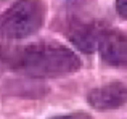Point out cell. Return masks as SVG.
<instances>
[{
    "label": "cell",
    "mask_w": 127,
    "mask_h": 119,
    "mask_svg": "<svg viewBox=\"0 0 127 119\" xmlns=\"http://www.w3.org/2000/svg\"><path fill=\"white\" fill-rule=\"evenodd\" d=\"M11 64L32 77H60L76 72L81 60L72 50L56 44H37L18 50L11 57Z\"/></svg>",
    "instance_id": "cell-1"
},
{
    "label": "cell",
    "mask_w": 127,
    "mask_h": 119,
    "mask_svg": "<svg viewBox=\"0 0 127 119\" xmlns=\"http://www.w3.org/2000/svg\"><path fill=\"white\" fill-rule=\"evenodd\" d=\"M52 119H92L87 113H72V114H64V116H56Z\"/></svg>",
    "instance_id": "cell-6"
},
{
    "label": "cell",
    "mask_w": 127,
    "mask_h": 119,
    "mask_svg": "<svg viewBox=\"0 0 127 119\" xmlns=\"http://www.w3.org/2000/svg\"><path fill=\"white\" fill-rule=\"evenodd\" d=\"M42 23L40 0H18L0 16V34L6 39H24L37 32Z\"/></svg>",
    "instance_id": "cell-2"
},
{
    "label": "cell",
    "mask_w": 127,
    "mask_h": 119,
    "mask_svg": "<svg viewBox=\"0 0 127 119\" xmlns=\"http://www.w3.org/2000/svg\"><path fill=\"white\" fill-rule=\"evenodd\" d=\"M98 50L101 58L113 66L127 68V37L116 31H105L98 37Z\"/></svg>",
    "instance_id": "cell-4"
},
{
    "label": "cell",
    "mask_w": 127,
    "mask_h": 119,
    "mask_svg": "<svg viewBox=\"0 0 127 119\" xmlns=\"http://www.w3.org/2000/svg\"><path fill=\"white\" fill-rule=\"evenodd\" d=\"M116 10H118L119 16L127 19V0H116Z\"/></svg>",
    "instance_id": "cell-7"
},
{
    "label": "cell",
    "mask_w": 127,
    "mask_h": 119,
    "mask_svg": "<svg viewBox=\"0 0 127 119\" xmlns=\"http://www.w3.org/2000/svg\"><path fill=\"white\" fill-rule=\"evenodd\" d=\"M98 37L100 35H96V32L89 26H81L74 29L69 35L71 42L84 53H92L95 47H98Z\"/></svg>",
    "instance_id": "cell-5"
},
{
    "label": "cell",
    "mask_w": 127,
    "mask_h": 119,
    "mask_svg": "<svg viewBox=\"0 0 127 119\" xmlns=\"http://www.w3.org/2000/svg\"><path fill=\"white\" fill-rule=\"evenodd\" d=\"M87 101L98 111L114 110L127 103V87L121 82H111L89 92Z\"/></svg>",
    "instance_id": "cell-3"
}]
</instances>
